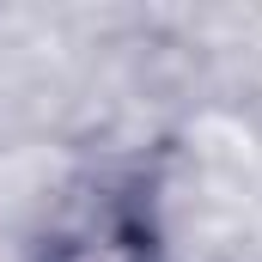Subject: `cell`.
Returning <instances> with one entry per match:
<instances>
[{"label":"cell","instance_id":"cell-1","mask_svg":"<svg viewBox=\"0 0 262 262\" xmlns=\"http://www.w3.org/2000/svg\"><path fill=\"white\" fill-rule=\"evenodd\" d=\"M152 207L128 183H85L55 201L31 262H152Z\"/></svg>","mask_w":262,"mask_h":262}]
</instances>
